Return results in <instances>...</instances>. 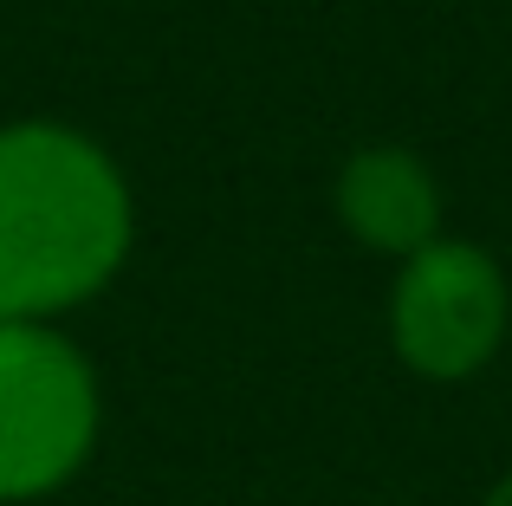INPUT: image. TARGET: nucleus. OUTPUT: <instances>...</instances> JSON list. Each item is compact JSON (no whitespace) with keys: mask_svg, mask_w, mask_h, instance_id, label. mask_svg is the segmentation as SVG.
<instances>
[{"mask_svg":"<svg viewBox=\"0 0 512 506\" xmlns=\"http://www.w3.org/2000/svg\"><path fill=\"white\" fill-rule=\"evenodd\" d=\"M331 215L363 253H402L428 247L435 234H448V195L441 176L428 169L422 150L409 143H357L331 176Z\"/></svg>","mask_w":512,"mask_h":506,"instance_id":"20e7f679","label":"nucleus"},{"mask_svg":"<svg viewBox=\"0 0 512 506\" xmlns=\"http://www.w3.org/2000/svg\"><path fill=\"white\" fill-rule=\"evenodd\" d=\"M137 189L104 137L65 117L0 124V318L65 325L124 279Z\"/></svg>","mask_w":512,"mask_h":506,"instance_id":"f257e3e1","label":"nucleus"},{"mask_svg":"<svg viewBox=\"0 0 512 506\" xmlns=\"http://www.w3.org/2000/svg\"><path fill=\"white\" fill-rule=\"evenodd\" d=\"M480 506H512V468L500 474V481L487 487V494H480Z\"/></svg>","mask_w":512,"mask_h":506,"instance_id":"39448f33","label":"nucleus"},{"mask_svg":"<svg viewBox=\"0 0 512 506\" xmlns=\"http://www.w3.org/2000/svg\"><path fill=\"white\" fill-rule=\"evenodd\" d=\"M389 351L422 383H474L506 351L512 331V279L500 253L467 234H435L402 253L383 299Z\"/></svg>","mask_w":512,"mask_h":506,"instance_id":"7ed1b4c3","label":"nucleus"},{"mask_svg":"<svg viewBox=\"0 0 512 506\" xmlns=\"http://www.w3.org/2000/svg\"><path fill=\"white\" fill-rule=\"evenodd\" d=\"M104 448V377L52 318H0V506H39Z\"/></svg>","mask_w":512,"mask_h":506,"instance_id":"f03ea898","label":"nucleus"}]
</instances>
